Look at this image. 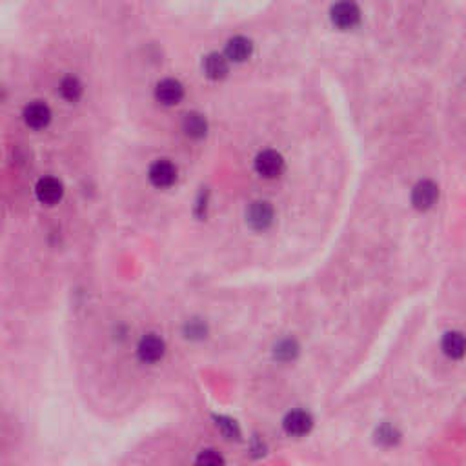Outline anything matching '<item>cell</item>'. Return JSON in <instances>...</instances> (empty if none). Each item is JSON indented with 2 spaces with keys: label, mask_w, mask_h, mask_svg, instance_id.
Segmentation results:
<instances>
[{
  "label": "cell",
  "mask_w": 466,
  "mask_h": 466,
  "mask_svg": "<svg viewBox=\"0 0 466 466\" xmlns=\"http://www.w3.org/2000/svg\"><path fill=\"white\" fill-rule=\"evenodd\" d=\"M252 50H254L252 41H248V38L245 37L231 38V41L226 44L228 59L235 60V62H242V60L248 59V57L252 55Z\"/></svg>",
  "instance_id": "7c38bea8"
},
{
  "label": "cell",
  "mask_w": 466,
  "mask_h": 466,
  "mask_svg": "<svg viewBox=\"0 0 466 466\" xmlns=\"http://www.w3.org/2000/svg\"><path fill=\"white\" fill-rule=\"evenodd\" d=\"M255 170H257L259 175L266 177V179L279 177L284 170V159H282L281 153L266 150V152L259 153L257 159H255Z\"/></svg>",
  "instance_id": "6da1fadb"
},
{
  "label": "cell",
  "mask_w": 466,
  "mask_h": 466,
  "mask_svg": "<svg viewBox=\"0 0 466 466\" xmlns=\"http://www.w3.org/2000/svg\"><path fill=\"white\" fill-rule=\"evenodd\" d=\"M177 179V168L170 161H157L153 162L150 168V180L159 188L171 186Z\"/></svg>",
  "instance_id": "8992f818"
},
{
  "label": "cell",
  "mask_w": 466,
  "mask_h": 466,
  "mask_svg": "<svg viewBox=\"0 0 466 466\" xmlns=\"http://www.w3.org/2000/svg\"><path fill=\"white\" fill-rule=\"evenodd\" d=\"M248 222L249 226L254 230H266V228L272 226L273 222V208L270 203H264V201H259L254 203L248 210Z\"/></svg>",
  "instance_id": "277c9868"
},
{
  "label": "cell",
  "mask_w": 466,
  "mask_h": 466,
  "mask_svg": "<svg viewBox=\"0 0 466 466\" xmlns=\"http://www.w3.org/2000/svg\"><path fill=\"white\" fill-rule=\"evenodd\" d=\"M182 95H184V89H182V84L179 80L166 79L159 82L157 99L164 104H177L182 99Z\"/></svg>",
  "instance_id": "8fae6325"
},
{
  "label": "cell",
  "mask_w": 466,
  "mask_h": 466,
  "mask_svg": "<svg viewBox=\"0 0 466 466\" xmlns=\"http://www.w3.org/2000/svg\"><path fill=\"white\" fill-rule=\"evenodd\" d=\"M197 466H224V459L213 450H204L198 453Z\"/></svg>",
  "instance_id": "ac0fdd59"
},
{
  "label": "cell",
  "mask_w": 466,
  "mask_h": 466,
  "mask_svg": "<svg viewBox=\"0 0 466 466\" xmlns=\"http://www.w3.org/2000/svg\"><path fill=\"white\" fill-rule=\"evenodd\" d=\"M312 425H314L312 416L305 410H293L284 417V430H286V434L296 435V437L308 434L310 430H312Z\"/></svg>",
  "instance_id": "5b68a950"
},
{
  "label": "cell",
  "mask_w": 466,
  "mask_h": 466,
  "mask_svg": "<svg viewBox=\"0 0 466 466\" xmlns=\"http://www.w3.org/2000/svg\"><path fill=\"white\" fill-rule=\"evenodd\" d=\"M206 332V328L201 323H189L188 324V333H191V337H201Z\"/></svg>",
  "instance_id": "d6986e66"
},
{
  "label": "cell",
  "mask_w": 466,
  "mask_h": 466,
  "mask_svg": "<svg viewBox=\"0 0 466 466\" xmlns=\"http://www.w3.org/2000/svg\"><path fill=\"white\" fill-rule=\"evenodd\" d=\"M182 128H184V131L189 135V137L201 139V137L206 135L208 124H206V119H204L203 115H198V113H188V115L184 117Z\"/></svg>",
  "instance_id": "5bb4252c"
},
{
  "label": "cell",
  "mask_w": 466,
  "mask_h": 466,
  "mask_svg": "<svg viewBox=\"0 0 466 466\" xmlns=\"http://www.w3.org/2000/svg\"><path fill=\"white\" fill-rule=\"evenodd\" d=\"M275 357H277L279 361H284V363H288V361H293L297 357V354H299V347H297V342L293 341V339H284V341H281L275 347Z\"/></svg>",
  "instance_id": "2e32d148"
},
{
  "label": "cell",
  "mask_w": 466,
  "mask_h": 466,
  "mask_svg": "<svg viewBox=\"0 0 466 466\" xmlns=\"http://www.w3.org/2000/svg\"><path fill=\"white\" fill-rule=\"evenodd\" d=\"M50 119L51 111L44 102H31V104H28L26 110H24V120H26V124L35 129L48 126Z\"/></svg>",
  "instance_id": "30bf717a"
},
{
  "label": "cell",
  "mask_w": 466,
  "mask_h": 466,
  "mask_svg": "<svg viewBox=\"0 0 466 466\" xmlns=\"http://www.w3.org/2000/svg\"><path fill=\"white\" fill-rule=\"evenodd\" d=\"M204 71L210 79H222L228 73V62L226 59L219 53H210L204 59Z\"/></svg>",
  "instance_id": "4fadbf2b"
},
{
  "label": "cell",
  "mask_w": 466,
  "mask_h": 466,
  "mask_svg": "<svg viewBox=\"0 0 466 466\" xmlns=\"http://www.w3.org/2000/svg\"><path fill=\"white\" fill-rule=\"evenodd\" d=\"M377 441L383 444H388V446H392L399 441V434H397V430L393 428L392 425H383L381 428L377 430Z\"/></svg>",
  "instance_id": "e0dca14e"
},
{
  "label": "cell",
  "mask_w": 466,
  "mask_h": 466,
  "mask_svg": "<svg viewBox=\"0 0 466 466\" xmlns=\"http://www.w3.org/2000/svg\"><path fill=\"white\" fill-rule=\"evenodd\" d=\"M441 348L450 359H463L466 356V335L461 332H446L441 341Z\"/></svg>",
  "instance_id": "9c48e42d"
},
{
  "label": "cell",
  "mask_w": 466,
  "mask_h": 466,
  "mask_svg": "<svg viewBox=\"0 0 466 466\" xmlns=\"http://www.w3.org/2000/svg\"><path fill=\"white\" fill-rule=\"evenodd\" d=\"M60 95L70 102L79 101V97L82 95V84L75 77H68L60 82Z\"/></svg>",
  "instance_id": "9a60e30c"
},
{
  "label": "cell",
  "mask_w": 466,
  "mask_h": 466,
  "mask_svg": "<svg viewBox=\"0 0 466 466\" xmlns=\"http://www.w3.org/2000/svg\"><path fill=\"white\" fill-rule=\"evenodd\" d=\"M62 184L55 177H44L37 182V197L44 204H55L62 197Z\"/></svg>",
  "instance_id": "ba28073f"
},
{
  "label": "cell",
  "mask_w": 466,
  "mask_h": 466,
  "mask_svg": "<svg viewBox=\"0 0 466 466\" xmlns=\"http://www.w3.org/2000/svg\"><path fill=\"white\" fill-rule=\"evenodd\" d=\"M332 22L341 29H351L357 26L361 20V11L356 4L351 2H339L330 11Z\"/></svg>",
  "instance_id": "3957f363"
},
{
  "label": "cell",
  "mask_w": 466,
  "mask_h": 466,
  "mask_svg": "<svg viewBox=\"0 0 466 466\" xmlns=\"http://www.w3.org/2000/svg\"><path fill=\"white\" fill-rule=\"evenodd\" d=\"M437 198L439 188L432 180H421V182L416 184L414 191H412V204H414L417 210H421V212L432 208V206L437 203Z\"/></svg>",
  "instance_id": "7a4b0ae2"
},
{
  "label": "cell",
  "mask_w": 466,
  "mask_h": 466,
  "mask_svg": "<svg viewBox=\"0 0 466 466\" xmlns=\"http://www.w3.org/2000/svg\"><path fill=\"white\" fill-rule=\"evenodd\" d=\"M164 356V341L155 333H150L139 342V357L144 363H157Z\"/></svg>",
  "instance_id": "52a82bcc"
}]
</instances>
